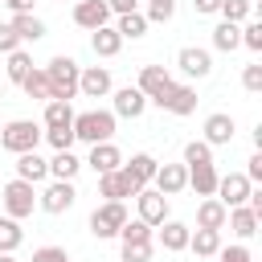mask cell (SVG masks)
<instances>
[{"mask_svg":"<svg viewBox=\"0 0 262 262\" xmlns=\"http://www.w3.org/2000/svg\"><path fill=\"white\" fill-rule=\"evenodd\" d=\"M41 70H45V78H49V98H53V102L78 98V74H82V66H78L70 53L49 57V66H41Z\"/></svg>","mask_w":262,"mask_h":262,"instance_id":"6da1fadb","label":"cell"},{"mask_svg":"<svg viewBox=\"0 0 262 262\" xmlns=\"http://www.w3.org/2000/svg\"><path fill=\"white\" fill-rule=\"evenodd\" d=\"M115 127H119V119L111 111H82V115H74V139L90 143V147L94 143H111Z\"/></svg>","mask_w":262,"mask_h":262,"instance_id":"7a4b0ae2","label":"cell"},{"mask_svg":"<svg viewBox=\"0 0 262 262\" xmlns=\"http://www.w3.org/2000/svg\"><path fill=\"white\" fill-rule=\"evenodd\" d=\"M41 135H45L41 123H33V119H12V123L0 127V147L12 151V156H25V151H37Z\"/></svg>","mask_w":262,"mask_h":262,"instance_id":"3957f363","label":"cell"},{"mask_svg":"<svg viewBox=\"0 0 262 262\" xmlns=\"http://www.w3.org/2000/svg\"><path fill=\"white\" fill-rule=\"evenodd\" d=\"M0 205H4V217H12V221L33 217V209H37V184L12 176V180L0 188Z\"/></svg>","mask_w":262,"mask_h":262,"instance_id":"277c9868","label":"cell"},{"mask_svg":"<svg viewBox=\"0 0 262 262\" xmlns=\"http://www.w3.org/2000/svg\"><path fill=\"white\" fill-rule=\"evenodd\" d=\"M131 217H127V205L123 201H102L94 213H90V233L98 237V242H111V237H119V229L127 225Z\"/></svg>","mask_w":262,"mask_h":262,"instance_id":"5b68a950","label":"cell"},{"mask_svg":"<svg viewBox=\"0 0 262 262\" xmlns=\"http://www.w3.org/2000/svg\"><path fill=\"white\" fill-rule=\"evenodd\" d=\"M74 201H78L74 180H49V184L37 192V209H41V213H49V217L70 213V209H74Z\"/></svg>","mask_w":262,"mask_h":262,"instance_id":"8992f818","label":"cell"},{"mask_svg":"<svg viewBox=\"0 0 262 262\" xmlns=\"http://www.w3.org/2000/svg\"><path fill=\"white\" fill-rule=\"evenodd\" d=\"M176 70H180L184 78L201 82V78L213 74V53L201 49V45H180V49H176Z\"/></svg>","mask_w":262,"mask_h":262,"instance_id":"52a82bcc","label":"cell"},{"mask_svg":"<svg viewBox=\"0 0 262 262\" xmlns=\"http://www.w3.org/2000/svg\"><path fill=\"white\" fill-rule=\"evenodd\" d=\"M156 106L168 111V115H180V119H184V115L196 111V86H192V82H172V86L156 98Z\"/></svg>","mask_w":262,"mask_h":262,"instance_id":"ba28073f","label":"cell"},{"mask_svg":"<svg viewBox=\"0 0 262 262\" xmlns=\"http://www.w3.org/2000/svg\"><path fill=\"white\" fill-rule=\"evenodd\" d=\"M135 217H139L143 225H151V229L164 225V221H168V196H160L151 184L139 188V192H135Z\"/></svg>","mask_w":262,"mask_h":262,"instance_id":"9c48e42d","label":"cell"},{"mask_svg":"<svg viewBox=\"0 0 262 262\" xmlns=\"http://www.w3.org/2000/svg\"><path fill=\"white\" fill-rule=\"evenodd\" d=\"M111 90H115V78H111L106 66H82V74H78V94H86V98H106Z\"/></svg>","mask_w":262,"mask_h":262,"instance_id":"30bf717a","label":"cell"},{"mask_svg":"<svg viewBox=\"0 0 262 262\" xmlns=\"http://www.w3.org/2000/svg\"><path fill=\"white\" fill-rule=\"evenodd\" d=\"M147 106H151V102H147L135 86H119V90H111V115H115V119H139Z\"/></svg>","mask_w":262,"mask_h":262,"instance_id":"8fae6325","label":"cell"},{"mask_svg":"<svg viewBox=\"0 0 262 262\" xmlns=\"http://www.w3.org/2000/svg\"><path fill=\"white\" fill-rule=\"evenodd\" d=\"M151 188H156L160 196H180V192L188 188V168H184V164H160L156 176H151Z\"/></svg>","mask_w":262,"mask_h":262,"instance_id":"7c38bea8","label":"cell"},{"mask_svg":"<svg viewBox=\"0 0 262 262\" xmlns=\"http://www.w3.org/2000/svg\"><path fill=\"white\" fill-rule=\"evenodd\" d=\"M250 180L242 176V172H225V176H217V201L225 205V209H237V205H246V196H250Z\"/></svg>","mask_w":262,"mask_h":262,"instance_id":"4fadbf2b","label":"cell"},{"mask_svg":"<svg viewBox=\"0 0 262 262\" xmlns=\"http://www.w3.org/2000/svg\"><path fill=\"white\" fill-rule=\"evenodd\" d=\"M74 25L86 29V33L111 25V8H106V0H78V4H74Z\"/></svg>","mask_w":262,"mask_h":262,"instance_id":"5bb4252c","label":"cell"},{"mask_svg":"<svg viewBox=\"0 0 262 262\" xmlns=\"http://www.w3.org/2000/svg\"><path fill=\"white\" fill-rule=\"evenodd\" d=\"M172 82H176V78H172L164 66H143V70H139V82H135V90H139L147 102H156V98H160V94H164Z\"/></svg>","mask_w":262,"mask_h":262,"instance_id":"9a60e30c","label":"cell"},{"mask_svg":"<svg viewBox=\"0 0 262 262\" xmlns=\"http://www.w3.org/2000/svg\"><path fill=\"white\" fill-rule=\"evenodd\" d=\"M201 131H205L201 139H205L209 147H225V143L233 139V131H237V123H233V115H225V111H213V115L205 119V127H201Z\"/></svg>","mask_w":262,"mask_h":262,"instance_id":"2e32d148","label":"cell"},{"mask_svg":"<svg viewBox=\"0 0 262 262\" xmlns=\"http://www.w3.org/2000/svg\"><path fill=\"white\" fill-rule=\"evenodd\" d=\"M82 168H94V176L115 172V168H123V151L115 147V139H111V143H94V147H90V156L82 160Z\"/></svg>","mask_w":262,"mask_h":262,"instance_id":"e0dca14e","label":"cell"},{"mask_svg":"<svg viewBox=\"0 0 262 262\" xmlns=\"http://www.w3.org/2000/svg\"><path fill=\"white\" fill-rule=\"evenodd\" d=\"M156 168H160V160H156L151 151H135V156L123 164V176H127L135 188H147V184H151V176H156Z\"/></svg>","mask_w":262,"mask_h":262,"instance_id":"ac0fdd59","label":"cell"},{"mask_svg":"<svg viewBox=\"0 0 262 262\" xmlns=\"http://www.w3.org/2000/svg\"><path fill=\"white\" fill-rule=\"evenodd\" d=\"M135 192H139V188L123 176V168L98 176V196H102V201H127V196H135Z\"/></svg>","mask_w":262,"mask_h":262,"instance_id":"d6986e66","label":"cell"},{"mask_svg":"<svg viewBox=\"0 0 262 262\" xmlns=\"http://www.w3.org/2000/svg\"><path fill=\"white\" fill-rule=\"evenodd\" d=\"M225 225H229V233L237 237V242H250L254 233H258V225H262V217L250 209V205H237V209H229V217H225Z\"/></svg>","mask_w":262,"mask_h":262,"instance_id":"ffe728a7","label":"cell"},{"mask_svg":"<svg viewBox=\"0 0 262 262\" xmlns=\"http://www.w3.org/2000/svg\"><path fill=\"white\" fill-rule=\"evenodd\" d=\"M156 229H160V233H156V242H160L168 254H180V250H188V233H192V229H188L184 221L168 217V221H164V225H156Z\"/></svg>","mask_w":262,"mask_h":262,"instance_id":"44dd1931","label":"cell"},{"mask_svg":"<svg viewBox=\"0 0 262 262\" xmlns=\"http://www.w3.org/2000/svg\"><path fill=\"white\" fill-rule=\"evenodd\" d=\"M16 180H29V184H41V180H49V160H41L37 151H25V156H16Z\"/></svg>","mask_w":262,"mask_h":262,"instance_id":"7402d4cb","label":"cell"},{"mask_svg":"<svg viewBox=\"0 0 262 262\" xmlns=\"http://www.w3.org/2000/svg\"><path fill=\"white\" fill-rule=\"evenodd\" d=\"M225 217H229V209L217 196H205L196 205V229H225Z\"/></svg>","mask_w":262,"mask_h":262,"instance_id":"603a6c76","label":"cell"},{"mask_svg":"<svg viewBox=\"0 0 262 262\" xmlns=\"http://www.w3.org/2000/svg\"><path fill=\"white\" fill-rule=\"evenodd\" d=\"M90 49H94V57H119L123 37L115 33V25H102V29H94V33H90Z\"/></svg>","mask_w":262,"mask_h":262,"instance_id":"cb8c5ba5","label":"cell"},{"mask_svg":"<svg viewBox=\"0 0 262 262\" xmlns=\"http://www.w3.org/2000/svg\"><path fill=\"white\" fill-rule=\"evenodd\" d=\"M217 164H196V168H188V188L196 192V196H213L217 192Z\"/></svg>","mask_w":262,"mask_h":262,"instance_id":"d4e9b609","label":"cell"},{"mask_svg":"<svg viewBox=\"0 0 262 262\" xmlns=\"http://www.w3.org/2000/svg\"><path fill=\"white\" fill-rule=\"evenodd\" d=\"M188 250H192L196 258H217V250H221V229H192V233H188Z\"/></svg>","mask_w":262,"mask_h":262,"instance_id":"484cf974","label":"cell"},{"mask_svg":"<svg viewBox=\"0 0 262 262\" xmlns=\"http://www.w3.org/2000/svg\"><path fill=\"white\" fill-rule=\"evenodd\" d=\"M8 25H12V33L20 37V45H25V41H41V37L49 33V29H45V20H41V16H33V12H20V16H12Z\"/></svg>","mask_w":262,"mask_h":262,"instance_id":"4316f807","label":"cell"},{"mask_svg":"<svg viewBox=\"0 0 262 262\" xmlns=\"http://www.w3.org/2000/svg\"><path fill=\"white\" fill-rule=\"evenodd\" d=\"M82 172V160L74 156V151H53V160H49V180H74Z\"/></svg>","mask_w":262,"mask_h":262,"instance_id":"83f0119b","label":"cell"},{"mask_svg":"<svg viewBox=\"0 0 262 262\" xmlns=\"http://www.w3.org/2000/svg\"><path fill=\"white\" fill-rule=\"evenodd\" d=\"M115 33H119L123 41H139V37L147 33V16H143V8H139V12H127V16H115Z\"/></svg>","mask_w":262,"mask_h":262,"instance_id":"f1b7e54d","label":"cell"},{"mask_svg":"<svg viewBox=\"0 0 262 262\" xmlns=\"http://www.w3.org/2000/svg\"><path fill=\"white\" fill-rule=\"evenodd\" d=\"M213 49H221V53H233V49H242V25L217 20V29H213Z\"/></svg>","mask_w":262,"mask_h":262,"instance_id":"f546056e","label":"cell"},{"mask_svg":"<svg viewBox=\"0 0 262 262\" xmlns=\"http://www.w3.org/2000/svg\"><path fill=\"white\" fill-rule=\"evenodd\" d=\"M41 127L49 131V127H74V106L70 102H45V111H41Z\"/></svg>","mask_w":262,"mask_h":262,"instance_id":"4dcf8cb0","label":"cell"},{"mask_svg":"<svg viewBox=\"0 0 262 262\" xmlns=\"http://www.w3.org/2000/svg\"><path fill=\"white\" fill-rule=\"evenodd\" d=\"M20 90H25L29 98H37V102H49V78H45V70L33 66V70L25 74V82H20Z\"/></svg>","mask_w":262,"mask_h":262,"instance_id":"1f68e13d","label":"cell"},{"mask_svg":"<svg viewBox=\"0 0 262 262\" xmlns=\"http://www.w3.org/2000/svg\"><path fill=\"white\" fill-rule=\"evenodd\" d=\"M217 16H221V20H229V25H246V20L254 16V0H221Z\"/></svg>","mask_w":262,"mask_h":262,"instance_id":"d6a6232c","label":"cell"},{"mask_svg":"<svg viewBox=\"0 0 262 262\" xmlns=\"http://www.w3.org/2000/svg\"><path fill=\"white\" fill-rule=\"evenodd\" d=\"M20 242H25V229H20V221H12V217H0V254H16V250H20Z\"/></svg>","mask_w":262,"mask_h":262,"instance_id":"836d02e7","label":"cell"},{"mask_svg":"<svg viewBox=\"0 0 262 262\" xmlns=\"http://www.w3.org/2000/svg\"><path fill=\"white\" fill-rule=\"evenodd\" d=\"M29 70H33V57H29L25 49H16V53H8V57H4V78H8V82H16V86H20Z\"/></svg>","mask_w":262,"mask_h":262,"instance_id":"e575fe53","label":"cell"},{"mask_svg":"<svg viewBox=\"0 0 262 262\" xmlns=\"http://www.w3.org/2000/svg\"><path fill=\"white\" fill-rule=\"evenodd\" d=\"M184 168H196V164H213V147L205 143V139H192V143H184V160H180Z\"/></svg>","mask_w":262,"mask_h":262,"instance_id":"d590c367","label":"cell"},{"mask_svg":"<svg viewBox=\"0 0 262 262\" xmlns=\"http://www.w3.org/2000/svg\"><path fill=\"white\" fill-rule=\"evenodd\" d=\"M127 242H156V229L135 217V221H127V225L119 229V246H127Z\"/></svg>","mask_w":262,"mask_h":262,"instance_id":"8d00e7d4","label":"cell"},{"mask_svg":"<svg viewBox=\"0 0 262 262\" xmlns=\"http://www.w3.org/2000/svg\"><path fill=\"white\" fill-rule=\"evenodd\" d=\"M41 139H45L53 151H74V143H78V139H74V127H49Z\"/></svg>","mask_w":262,"mask_h":262,"instance_id":"74e56055","label":"cell"},{"mask_svg":"<svg viewBox=\"0 0 262 262\" xmlns=\"http://www.w3.org/2000/svg\"><path fill=\"white\" fill-rule=\"evenodd\" d=\"M151 254H156V242H127V246H119L123 262H151Z\"/></svg>","mask_w":262,"mask_h":262,"instance_id":"f35d334b","label":"cell"},{"mask_svg":"<svg viewBox=\"0 0 262 262\" xmlns=\"http://www.w3.org/2000/svg\"><path fill=\"white\" fill-rule=\"evenodd\" d=\"M147 25H168L172 16H176V0H156V4H147Z\"/></svg>","mask_w":262,"mask_h":262,"instance_id":"ab89813d","label":"cell"},{"mask_svg":"<svg viewBox=\"0 0 262 262\" xmlns=\"http://www.w3.org/2000/svg\"><path fill=\"white\" fill-rule=\"evenodd\" d=\"M242 45H246L250 53H262V20L250 16V20L242 25Z\"/></svg>","mask_w":262,"mask_h":262,"instance_id":"60d3db41","label":"cell"},{"mask_svg":"<svg viewBox=\"0 0 262 262\" xmlns=\"http://www.w3.org/2000/svg\"><path fill=\"white\" fill-rule=\"evenodd\" d=\"M217 262H254V254H250L246 242H233V246H221L217 250Z\"/></svg>","mask_w":262,"mask_h":262,"instance_id":"b9f144b4","label":"cell"},{"mask_svg":"<svg viewBox=\"0 0 262 262\" xmlns=\"http://www.w3.org/2000/svg\"><path fill=\"white\" fill-rule=\"evenodd\" d=\"M242 86H246L250 94H258V90H262V66H258V61L242 66Z\"/></svg>","mask_w":262,"mask_h":262,"instance_id":"7bdbcfd3","label":"cell"},{"mask_svg":"<svg viewBox=\"0 0 262 262\" xmlns=\"http://www.w3.org/2000/svg\"><path fill=\"white\" fill-rule=\"evenodd\" d=\"M33 262H70V254H66V246H37Z\"/></svg>","mask_w":262,"mask_h":262,"instance_id":"ee69618b","label":"cell"},{"mask_svg":"<svg viewBox=\"0 0 262 262\" xmlns=\"http://www.w3.org/2000/svg\"><path fill=\"white\" fill-rule=\"evenodd\" d=\"M16 49H20V37H16V33H12V25L4 20V25H0V53L8 57V53H16Z\"/></svg>","mask_w":262,"mask_h":262,"instance_id":"f6af8a7d","label":"cell"},{"mask_svg":"<svg viewBox=\"0 0 262 262\" xmlns=\"http://www.w3.org/2000/svg\"><path fill=\"white\" fill-rule=\"evenodd\" d=\"M250 184H262V151H254L250 160H246V172H242Z\"/></svg>","mask_w":262,"mask_h":262,"instance_id":"bcb514c9","label":"cell"},{"mask_svg":"<svg viewBox=\"0 0 262 262\" xmlns=\"http://www.w3.org/2000/svg\"><path fill=\"white\" fill-rule=\"evenodd\" d=\"M139 4H143V0H106L111 16H127V12H139Z\"/></svg>","mask_w":262,"mask_h":262,"instance_id":"7dc6e473","label":"cell"},{"mask_svg":"<svg viewBox=\"0 0 262 262\" xmlns=\"http://www.w3.org/2000/svg\"><path fill=\"white\" fill-rule=\"evenodd\" d=\"M192 8H196L201 16H217V8H221V0H192Z\"/></svg>","mask_w":262,"mask_h":262,"instance_id":"c3c4849f","label":"cell"},{"mask_svg":"<svg viewBox=\"0 0 262 262\" xmlns=\"http://www.w3.org/2000/svg\"><path fill=\"white\" fill-rule=\"evenodd\" d=\"M8 8H12V16H20V12H33V0H4Z\"/></svg>","mask_w":262,"mask_h":262,"instance_id":"681fc988","label":"cell"},{"mask_svg":"<svg viewBox=\"0 0 262 262\" xmlns=\"http://www.w3.org/2000/svg\"><path fill=\"white\" fill-rule=\"evenodd\" d=\"M0 262H16V258H12V254H0Z\"/></svg>","mask_w":262,"mask_h":262,"instance_id":"f907efd6","label":"cell"},{"mask_svg":"<svg viewBox=\"0 0 262 262\" xmlns=\"http://www.w3.org/2000/svg\"><path fill=\"white\" fill-rule=\"evenodd\" d=\"M0 98H4V82H0Z\"/></svg>","mask_w":262,"mask_h":262,"instance_id":"816d5d0a","label":"cell"},{"mask_svg":"<svg viewBox=\"0 0 262 262\" xmlns=\"http://www.w3.org/2000/svg\"><path fill=\"white\" fill-rule=\"evenodd\" d=\"M147 4H156V0H147Z\"/></svg>","mask_w":262,"mask_h":262,"instance_id":"f5cc1de1","label":"cell"}]
</instances>
